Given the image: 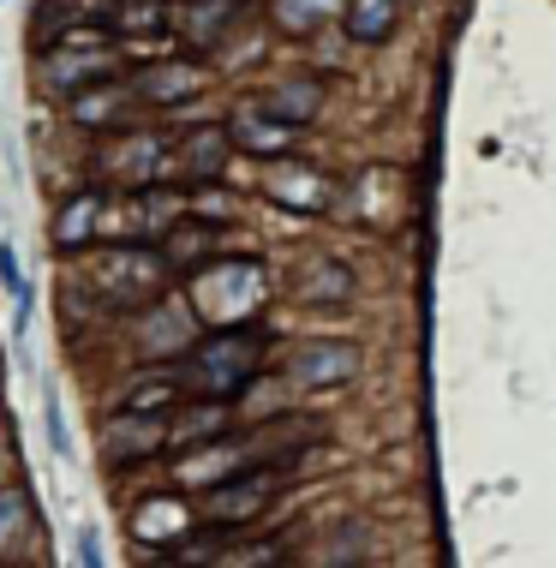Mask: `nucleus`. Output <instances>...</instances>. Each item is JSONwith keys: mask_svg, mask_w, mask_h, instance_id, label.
I'll use <instances>...</instances> for the list:
<instances>
[{"mask_svg": "<svg viewBox=\"0 0 556 568\" xmlns=\"http://www.w3.org/2000/svg\"><path fill=\"white\" fill-rule=\"evenodd\" d=\"M185 383L192 395H210V402H234L240 389H252V377L264 372V335L245 324H215L204 342H192L180 353Z\"/></svg>", "mask_w": 556, "mask_h": 568, "instance_id": "f257e3e1", "label": "nucleus"}, {"mask_svg": "<svg viewBox=\"0 0 556 568\" xmlns=\"http://www.w3.org/2000/svg\"><path fill=\"white\" fill-rule=\"evenodd\" d=\"M162 252H144V245H114V252H97V264H90V287L108 312H144L162 294Z\"/></svg>", "mask_w": 556, "mask_h": 568, "instance_id": "f03ea898", "label": "nucleus"}, {"mask_svg": "<svg viewBox=\"0 0 556 568\" xmlns=\"http://www.w3.org/2000/svg\"><path fill=\"white\" fill-rule=\"evenodd\" d=\"M257 294H264V275H257L252 257H204L192 282V312L198 324H245V312H257Z\"/></svg>", "mask_w": 556, "mask_h": 568, "instance_id": "7ed1b4c3", "label": "nucleus"}, {"mask_svg": "<svg viewBox=\"0 0 556 568\" xmlns=\"http://www.w3.org/2000/svg\"><path fill=\"white\" fill-rule=\"evenodd\" d=\"M168 449V419L162 413H132L114 407V419H102V455L114 467H132V460H150Z\"/></svg>", "mask_w": 556, "mask_h": 568, "instance_id": "20e7f679", "label": "nucleus"}, {"mask_svg": "<svg viewBox=\"0 0 556 568\" xmlns=\"http://www.w3.org/2000/svg\"><path fill=\"white\" fill-rule=\"evenodd\" d=\"M120 72V54L108 49V42H60L49 54V84L60 97H79L84 84H102Z\"/></svg>", "mask_w": 556, "mask_h": 568, "instance_id": "39448f33", "label": "nucleus"}, {"mask_svg": "<svg viewBox=\"0 0 556 568\" xmlns=\"http://www.w3.org/2000/svg\"><path fill=\"white\" fill-rule=\"evenodd\" d=\"M287 377L300 389H335V383L360 377V347L353 342H305L287 353Z\"/></svg>", "mask_w": 556, "mask_h": 568, "instance_id": "423d86ee", "label": "nucleus"}, {"mask_svg": "<svg viewBox=\"0 0 556 568\" xmlns=\"http://www.w3.org/2000/svg\"><path fill=\"white\" fill-rule=\"evenodd\" d=\"M72 102V126H84V132H114V126H132V109H138V90L132 84H114V79H102V84H84L79 97H67Z\"/></svg>", "mask_w": 556, "mask_h": 568, "instance_id": "0eeeda50", "label": "nucleus"}, {"mask_svg": "<svg viewBox=\"0 0 556 568\" xmlns=\"http://www.w3.org/2000/svg\"><path fill=\"white\" fill-rule=\"evenodd\" d=\"M168 150H174V144H168V138H156V132L114 126V162H102V168L138 192V186H150V180H156V162L168 156Z\"/></svg>", "mask_w": 556, "mask_h": 568, "instance_id": "6e6552de", "label": "nucleus"}, {"mask_svg": "<svg viewBox=\"0 0 556 568\" xmlns=\"http://www.w3.org/2000/svg\"><path fill=\"white\" fill-rule=\"evenodd\" d=\"M185 395H192V383H185V365H180V359H162L156 372H138V377L127 383L120 407H132V413H174Z\"/></svg>", "mask_w": 556, "mask_h": 568, "instance_id": "1a4fd4ad", "label": "nucleus"}, {"mask_svg": "<svg viewBox=\"0 0 556 568\" xmlns=\"http://www.w3.org/2000/svg\"><path fill=\"white\" fill-rule=\"evenodd\" d=\"M228 150H234V138H228V126H204V132H185L168 156L180 162V174H192V180H204V186H215L222 180V162H228Z\"/></svg>", "mask_w": 556, "mask_h": 568, "instance_id": "9d476101", "label": "nucleus"}, {"mask_svg": "<svg viewBox=\"0 0 556 568\" xmlns=\"http://www.w3.org/2000/svg\"><path fill=\"white\" fill-rule=\"evenodd\" d=\"M108 216H114V210H108L102 192H79L67 210H60L54 245H60V252H84V245L97 240V234H108Z\"/></svg>", "mask_w": 556, "mask_h": 568, "instance_id": "9b49d317", "label": "nucleus"}, {"mask_svg": "<svg viewBox=\"0 0 556 568\" xmlns=\"http://www.w3.org/2000/svg\"><path fill=\"white\" fill-rule=\"evenodd\" d=\"M210 245H215V234H210L204 216H180V222L156 240V252H162L168 270H198V264L210 257Z\"/></svg>", "mask_w": 556, "mask_h": 568, "instance_id": "f8f14e48", "label": "nucleus"}, {"mask_svg": "<svg viewBox=\"0 0 556 568\" xmlns=\"http://www.w3.org/2000/svg\"><path fill=\"white\" fill-rule=\"evenodd\" d=\"M395 24H401V0H347L342 7V30L353 42H390L395 37Z\"/></svg>", "mask_w": 556, "mask_h": 568, "instance_id": "ddd939ff", "label": "nucleus"}, {"mask_svg": "<svg viewBox=\"0 0 556 568\" xmlns=\"http://www.w3.org/2000/svg\"><path fill=\"white\" fill-rule=\"evenodd\" d=\"M323 109V84L317 79H293V84H275L270 90V102H264V114H275L282 120V126H305V120H312Z\"/></svg>", "mask_w": 556, "mask_h": 568, "instance_id": "4468645a", "label": "nucleus"}, {"mask_svg": "<svg viewBox=\"0 0 556 568\" xmlns=\"http://www.w3.org/2000/svg\"><path fill=\"white\" fill-rule=\"evenodd\" d=\"M228 138L245 144V150H264V156H275V150L287 144V126L275 114H264V109H240L234 120H228Z\"/></svg>", "mask_w": 556, "mask_h": 568, "instance_id": "2eb2a0df", "label": "nucleus"}, {"mask_svg": "<svg viewBox=\"0 0 556 568\" xmlns=\"http://www.w3.org/2000/svg\"><path fill=\"white\" fill-rule=\"evenodd\" d=\"M198 84H204V67H192V60H168V67H156L144 79V97L174 102V97H185V90H198Z\"/></svg>", "mask_w": 556, "mask_h": 568, "instance_id": "dca6fc26", "label": "nucleus"}, {"mask_svg": "<svg viewBox=\"0 0 556 568\" xmlns=\"http://www.w3.org/2000/svg\"><path fill=\"white\" fill-rule=\"evenodd\" d=\"M347 294H353V275H347L342 264H323V270H317V282H312V287H300V300H305V305H342Z\"/></svg>", "mask_w": 556, "mask_h": 568, "instance_id": "f3484780", "label": "nucleus"}, {"mask_svg": "<svg viewBox=\"0 0 556 568\" xmlns=\"http://www.w3.org/2000/svg\"><path fill=\"white\" fill-rule=\"evenodd\" d=\"M0 282H7L12 305H19V329H24V317H30V282H24V264H19V245H12V240H0Z\"/></svg>", "mask_w": 556, "mask_h": 568, "instance_id": "a211bd4d", "label": "nucleus"}, {"mask_svg": "<svg viewBox=\"0 0 556 568\" xmlns=\"http://www.w3.org/2000/svg\"><path fill=\"white\" fill-rule=\"evenodd\" d=\"M335 7H342V0H275V19L287 30H312L317 19H330Z\"/></svg>", "mask_w": 556, "mask_h": 568, "instance_id": "6ab92c4d", "label": "nucleus"}, {"mask_svg": "<svg viewBox=\"0 0 556 568\" xmlns=\"http://www.w3.org/2000/svg\"><path fill=\"white\" fill-rule=\"evenodd\" d=\"M168 19L162 0H114V24L120 30H156Z\"/></svg>", "mask_w": 556, "mask_h": 568, "instance_id": "aec40b11", "label": "nucleus"}, {"mask_svg": "<svg viewBox=\"0 0 556 568\" xmlns=\"http://www.w3.org/2000/svg\"><path fill=\"white\" fill-rule=\"evenodd\" d=\"M24 520H30V509H24V490L12 485V490H0V557H7V545L24 532Z\"/></svg>", "mask_w": 556, "mask_h": 568, "instance_id": "412c9836", "label": "nucleus"}, {"mask_svg": "<svg viewBox=\"0 0 556 568\" xmlns=\"http://www.w3.org/2000/svg\"><path fill=\"white\" fill-rule=\"evenodd\" d=\"M42 419H49V443L60 455H72V437H67V419H60V402L49 395V407H42Z\"/></svg>", "mask_w": 556, "mask_h": 568, "instance_id": "4be33fe9", "label": "nucleus"}]
</instances>
